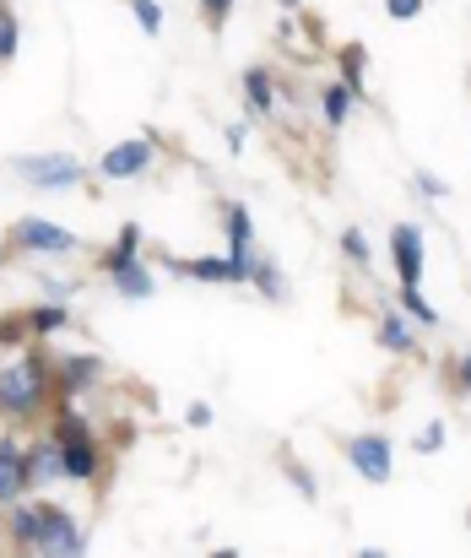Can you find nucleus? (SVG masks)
Segmentation results:
<instances>
[{"instance_id":"nucleus-9","label":"nucleus","mask_w":471,"mask_h":558,"mask_svg":"<svg viewBox=\"0 0 471 558\" xmlns=\"http://www.w3.org/2000/svg\"><path fill=\"white\" fill-rule=\"evenodd\" d=\"M27 494V450L16 439H0V505L11 510Z\"/></svg>"},{"instance_id":"nucleus-2","label":"nucleus","mask_w":471,"mask_h":558,"mask_svg":"<svg viewBox=\"0 0 471 558\" xmlns=\"http://www.w3.org/2000/svg\"><path fill=\"white\" fill-rule=\"evenodd\" d=\"M55 390V359L44 353H22L16 364L0 369V412L5 417H33Z\"/></svg>"},{"instance_id":"nucleus-35","label":"nucleus","mask_w":471,"mask_h":558,"mask_svg":"<svg viewBox=\"0 0 471 558\" xmlns=\"http://www.w3.org/2000/svg\"><path fill=\"white\" fill-rule=\"evenodd\" d=\"M282 5H299V0H282Z\"/></svg>"},{"instance_id":"nucleus-32","label":"nucleus","mask_w":471,"mask_h":558,"mask_svg":"<svg viewBox=\"0 0 471 558\" xmlns=\"http://www.w3.org/2000/svg\"><path fill=\"white\" fill-rule=\"evenodd\" d=\"M44 299H60V304H65V299H71V282H65V277H44Z\"/></svg>"},{"instance_id":"nucleus-17","label":"nucleus","mask_w":471,"mask_h":558,"mask_svg":"<svg viewBox=\"0 0 471 558\" xmlns=\"http://www.w3.org/2000/svg\"><path fill=\"white\" fill-rule=\"evenodd\" d=\"M374 337H379V348H390V353H412V315H385Z\"/></svg>"},{"instance_id":"nucleus-24","label":"nucleus","mask_w":471,"mask_h":558,"mask_svg":"<svg viewBox=\"0 0 471 558\" xmlns=\"http://www.w3.org/2000/svg\"><path fill=\"white\" fill-rule=\"evenodd\" d=\"M22 337H27V315H5L0 320V348H16Z\"/></svg>"},{"instance_id":"nucleus-27","label":"nucleus","mask_w":471,"mask_h":558,"mask_svg":"<svg viewBox=\"0 0 471 558\" xmlns=\"http://www.w3.org/2000/svg\"><path fill=\"white\" fill-rule=\"evenodd\" d=\"M434 450H445V423H428L418 434V456H434Z\"/></svg>"},{"instance_id":"nucleus-10","label":"nucleus","mask_w":471,"mask_h":558,"mask_svg":"<svg viewBox=\"0 0 471 558\" xmlns=\"http://www.w3.org/2000/svg\"><path fill=\"white\" fill-rule=\"evenodd\" d=\"M228 260L244 271V282H250V266H255V222H250V211L244 206H228Z\"/></svg>"},{"instance_id":"nucleus-20","label":"nucleus","mask_w":471,"mask_h":558,"mask_svg":"<svg viewBox=\"0 0 471 558\" xmlns=\"http://www.w3.org/2000/svg\"><path fill=\"white\" fill-rule=\"evenodd\" d=\"M250 282H255L266 299H277V304L288 299V282H282V271H277L271 260H261V255H255V266H250Z\"/></svg>"},{"instance_id":"nucleus-8","label":"nucleus","mask_w":471,"mask_h":558,"mask_svg":"<svg viewBox=\"0 0 471 558\" xmlns=\"http://www.w3.org/2000/svg\"><path fill=\"white\" fill-rule=\"evenodd\" d=\"M390 255H396L401 288H418V282H423V233H418L412 222H401V228L390 233Z\"/></svg>"},{"instance_id":"nucleus-25","label":"nucleus","mask_w":471,"mask_h":558,"mask_svg":"<svg viewBox=\"0 0 471 558\" xmlns=\"http://www.w3.org/2000/svg\"><path fill=\"white\" fill-rule=\"evenodd\" d=\"M16 54V16L11 11H0V65Z\"/></svg>"},{"instance_id":"nucleus-36","label":"nucleus","mask_w":471,"mask_h":558,"mask_svg":"<svg viewBox=\"0 0 471 558\" xmlns=\"http://www.w3.org/2000/svg\"><path fill=\"white\" fill-rule=\"evenodd\" d=\"M0 260H5V250H0Z\"/></svg>"},{"instance_id":"nucleus-23","label":"nucleus","mask_w":471,"mask_h":558,"mask_svg":"<svg viewBox=\"0 0 471 558\" xmlns=\"http://www.w3.org/2000/svg\"><path fill=\"white\" fill-rule=\"evenodd\" d=\"M131 5H136L142 33H147V38H157V33H162V5H157V0H131Z\"/></svg>"},{"instance_id":"nucleus-13","label":"nucleus","mask_w":471,"mask_h":558,"mask_svg":"<svg viewBox=\"0 0 471 558\" xmlns=\"http://www.w3.org/2000/svg\"><path fill=\"white\" fill-rule=\"evenodd\" d=\"M168 266L184 271V277H195V282H244V271L233 260H217V255H201V260H173L168 255Z\"/></svg>"},{"instance_id":"nucleus-34","label":"nucleus","mask_w":471,"mask_h":558,"mask_svg":"<svg viewBox=\"0 0 471 558\" xmlns=\"http://www.w3.org/2000/svg\"><path fill=\"white\" fill-rule=\"evenodd\" d=\"M456 379H461V385H467V390H471V353H467V359H461V374H456Z\"/></svg>"},{"instance_id":"nucleus-4","label":"nucleus","mask_w":471,"mask_h":558,"mask_svg":"<svg viewBox=\"0 0 471 558\" xmlns=\"http://www.w3.org/2000/svg\"><path fill=\"white\" fill-rule=\"evenodd\" d=\"M11 244L16 250H33V255H71L76 250V233L60 228V222H49V217H22L11 228Z\"/></svg>"},{"instance_id":"nucleus-16","label":"nucleus","mask_w":471,"mask_h":558,"mask_svg":"<svg viewBox=\"0 0 471 558\" xmlns=\"http://www.w3.org/2000/svg\"><path fill=\"white\" fill-rule=\"evenodd\" d=\"M65 326H71V310H65L60 299H44V304L27 315V331H33V337H55V331H65Z\"/></svg>"},{"instance_id":"nucleus-21","label":"nucleus","mask_w":471,"mask_h":558,"mask_svg":"<svg viewBox=\"0 0 471 558\" xmlns=\"http://www.w3.org/2000/svg\"><path fill=\"white\" fill-rule=\"evenodd\" d=\"M136 255H142V228H136V222H125V228H120V239H114V250L104 255V271H109V266H120V260H136Z\"/></svg>"},{"instance_id":"nucleus-5","label":"nucleus","mask_w":471,"mask_h":558,"mask_svg":"<svg viewBox=\"0 0 471 558\" xmlns=\"http://www.w3.org/2000/svg\"><path fill=\"white\" fill-rule=\"evenodd\" d=\"M16 174L44 190H65V185H82V180H87L76 158H49V153H44V158H16Z\"/></svg>"},{"instance_id":"nucleus-1","label":"nucleus","mask_w":471,"mask_h":558,"mask_svg":"<svg viewBox=\"0 0 471 558\" xmlns=\"http://www.w3.org/2000/svg\"><path fill=\"white\" fill-rule=\"evenodd\" d=\"M11 543L27 548V554H44V558H82L87 554L82 526H76L60 505H44V499L27 505V510L11 505Z\"/></svg>"},{"instance_id":"nucleus-3","label":"nucleus","mask_w":471,"mask_h":558,"mask_svg":"<svg viewBox=\"0 0 471 558\" xmlns=\"http://www.w3.org/2000/svg\"><path fill=\"white\" fill-rule=\"evenodd\" d=\"M347 461L363 483H390L396 477V456H390V439L385 434H352L347 439Z\"/></svg>"},{"instance_id":"nucleus-15","label":"nucleus","mask_w":471,"mask_h":558,"mask_svg":"<svg viewBox=\"0 0 471 558\" xmlns=\"http://www.w3.org/2000/svg\"><path fill=\"white\" fill-rule=\"evenodd\" d=\"M244 104H250V114H271L277 109V87H271V76L261 65L244 71Z\"/></svg>"},{"instance_id":"nucleus-11","label":"nucleus","mask_w":471,"mask_h":558,"mask_svg":"<svg viewBox=\"0 0 471 558\" xmlns=\"http://www.w3.org/2000/svg\"><path fill=\"white\" fill-rule=\"evenodd\" d=\"M65 477V461H60V439H38L27 450V488H44V483H60Z\"/></svg>"},{"instance_id":"nucleus-28","label":"nucleus","mask_w":471,"mask_h":558,"mask_svg":"<svg viewBox=\"0 0 471 558\" xmlns=\"http://www.w3.org/2000/svg\"><path fill=\"white\" fill-rule=\"evenodd\" d=\"M423 5H428V0H385V11H390L396 22H412V16H423Z\"/></svg>"},{"instance_id":"nucleus-30","label":"nucleus","mask_w":471,"mask_h":558,"mask_svg":"<svg viewBox=\"0 0 471 558\" xmlns=\"http://www.w3.org/2000/svg\"><path fill=\"white\" fill-rule=\"evenodd\" d=\"M228 11H233V0H201V16L217 27V22H228Z\"/></svg>"},{"instance_id":"nucleus-18","label":"nucleus","mask_w":471,"mask_h":558,"mask_svg":"<svg viewBox=\"0 0 471 558\" xmlns=\"http://www.w3.org/2000/svg\"><path fill=\"white\" fill-rule=\"evenodd\" d=\"M341 87L363 104V44H347L341 49Z\"/></svg>"},{"instance_id":"nucleus-14","label":"nucleus","mask_w":471,"mask_h":558,"mask_svg":"<svg viewBox=\"0 0 471 558\" xmlns=\"http://www.w3.org/2000/svg\"><path fill=\"white\" fill-rule=\"evenodd\" d=\"M109 277H114V288H120L125 299H153L157 293L153 271H147L142 260H120V266H109Z\"/></svg>"},{"instance_id":"nucleus-12","label":"nucleus","mask_w":471,"mask_h":558,"mask_svg":"<svg viewBox=\"0 0 471 558\" xmlns=\"http://www.w3.org/2000/svg\"><path fill=\"white\" fill-rule=\"evenodd\" d=\"M98 374H104V364L93 353H71L55 364V385H60V396H76L82 385H98Z\"/></svg>"},{"instance_id":"nucleus-7","label":"nucleus","mask_w":471,"mask_h":558,"mask_svg":"<svg viewBox=\"0 0 471 558\" xmlns=\"http://www.w3.org/2000/svg\"><path fill=\"white\" fill-rule=\"evenodd\" d=\"M60 461H65V477H71V483H93V477L104 472V450H98L93 434H71V439H60Z\"/></svg>"},{"instance_id":"nucleus-6","label":"nucleus","mask_w":471,"mask_h":558,"mask_svg":"<svg viewBox=\"0 0 471 558\" xmlns=\"http://www.w3.org/2000/svg\"><path fill=\"white\" fill-rule=\"evenodd\" d=\"M147 163H153V136H136V142L109 147L104 163H98V174L104 180H136V174H147Z\"/></svg>"},{"instance_id":"nucleus-22","label":"nucleus","mask_w":471,"mask_h":558,"mask_svg":"<svg viewBox=\"0 0 471 558\" xmlns=\"http://www.w3.org/2000/svg\"><path fill=\"white\" fill-rule=\"evenodd\" d=\"M401 310H407L418 326H439V310H434V304H428L418 288H401Z\"/></svg>"},{"instance_id":"nucleus-29","label":"nucleus","mask_w":471,"mask_h":558,"mask_svg":"<svg viewBox=\"0 0 471 558\" xmlns=\"http://www.w3.org/2000/svg\"><path fill=\"white\" fill-rule=\"evenodd\" d=\"M412 185H418V195H423V201H439V195H450V185H445V180H434V174H412Z\"/></svg>"},{"instance_id":"nucleus-31","label":"nucleus","mask_w":471,"mask_h":558,"mask_svg":"<svg viewBox=\"0 0 471 558\" xmlns=\"http://www.w3.org/2000/svg\"><path fill=\"white\" fill-rule=\"evenodd\" d=\"M288 477H293V488H299L304 499H314V477L304 472V466H293V461H288Z\"/></svg>"},{"instance_id":"nucleus-26","label":"nucleus","mask_w":471,"mask_h":558,"mask_svg":"<svg viewBox=\"0 0 471 558\" xmlns=\"http://www.w3.org/2000/svg\"><path fill=\"white\" fill-rule=\"evenodd\" d=\"M341 250H347L358 266H369V239H363L358 228H347V233H341Z\"/></svg>"},{"instance_id":"nucleus-33","label":"nucleus","mask_w":471,"mask_h":558,"mask_svg":"<svg viewBox=\"0 0 471 558\" xmlns=\"http://www.w3.org/2000/svg\"><path fill=\"white\" fill-rule=\"evenodd\" d=\"M184 423H190V428H212V407H206V401H195V407L184 412Z\"/></svg>"},{"instance_id":"nucleus-19","label":"nucleus","mask_w":471,"mask_h":558,"mask_svg":"<svg viewBox=\"0 0 471 558\" xmlns=\"http://www.w3.org/2000/svg\"><path fill=\"white\" fill-rule=\"evenodd\" d=\"M352 109H358V98H352L341 82H336V87H325V125H330V131H341Z\"/></svg>"}]
</instances>
